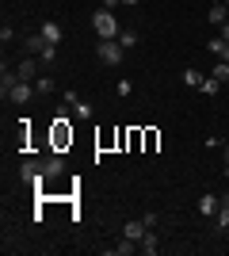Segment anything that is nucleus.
<instances>
[{"instance_id": "obj_1", "label": "nucleus", "mask_w": 229, "mask_h": 256, "mask_svg": "<svg viewBox=\"0 0 229 256\" xmlns=\"http://www.w3.org/2000/svg\"><path fill=\"white\" fill-rule=\"evenodd\" d=\"M92 27H96L99 38H119V20H115V12H111V8H96Z\"/></svg>"}, {"instance_id": "obj_2", "label": "nucleus", "mask_w": 229, "mask_h": 256, "mask_svg": "<svg viewBox=\"0 0 229 256\" xmlns=\"http://www.w3.org/2000/svg\"><path fill=\"white\" fill-rule=\"evenodd\" d=\"M96 54H99V62H103V65H119L126 50H122V42H119V38H99Z\"/></svg>"}, {"instance_id": "obj_3", "label": "nucleus", "mask_w": 229, "mask_h": 256, "mask_svg": "<svg viewBox=\"0 0 229 256\" xmlns=\"http://www.w3.org/2000/svg\"><path fill=\"white\" fill-rule=\"evenodd\" d=\"M19 176H23V184H31V188H38V184L46 180V172H42V160H23L19 164Z\"/></svg>"}, {"instance_id": "obj_4", "label": "nucleus", "mask_w": 229, "mask_h": 256, "mask_svg": "<svg viewBox=\"0 0 229 256\" xmlns=\"http://www.w3.org/2000/svg\"><path fill=\"white\" fill-rule=\"evenodd\" d=\"M73 142V130H69V122H65V111L57 115V122H54V146L61 150V146H69Z\"/></svg>"}, {"instance_id": "obj_5", "label": "nucleus", "mask_w": 229, "mask_h": 256, "mask_svg": "<svg viewBox=\"0 0 229 256\" xmlns=\"http://www.w3.org/2000/svg\"><path fill=\"white\" fill-rule=\"evenodd\" d=\"M42 172H46V180H54V176L65 172V160L57 157V153H46V157H42Z\"/></svg>"}, {"instance_id": "obj_6", "label": "nucleus", "mask_w": 229, "mask_h": 256, "mask_svg": "<svg viewBox=\"0 0 229 256\" xmlns=\"http://www.w3.org/2000/svg\"><path fill=\"white\" fill-rule=\"evenodd\" d=\"M65 107H73L76 118H92V104H84V100L76 96V92H65Z\"/></svg>"}, {"instance_id": "obj_7", "label": "nucleus", "mask_w": 229, "mask_h": 256, "mask_svg": "<svg viewBox=\"0 0 229 256\" xmlns=\"http://www.w3.org/2000/svg\"><path fill=\"white\" fill-rule=\"evenodd\" d=\"M31 96H34V84H31V80H19V84H15V88L8 92V100H11V104H27Z\"/></svg>"}, {"instance_id": "obj_8", "label": "nucleus", "mask_w": 229, "mask_h": 256, "mask_svg": "<svg viewBox=\"0 0 229 256\" xmlns=\"http://www.w3.org/2000/svg\"><path fill=\"white\" fill-rule=\"evenodd\" d=\"M207 20L214 23V27H222V23H229V4H226V0H218V4H210Z\"/></svg>"}, {"instance_id": "obj_9", "label": "nucleus", "mask_w": 229, "mask_h": 256, "mask_svg": "<svg viewBox=\"0 0 229 256\" xmlns=\"http://www.w3.org/2000/svg\"><path fill=\"white\" fill-rule=\"evenodd\" d=\"M19 84V73L15 69H8V62H4V69H0V92H4V100H8V92Z\"/></svg>"}, {"instance_id": "obj_10", "label": "nucleus", "mask_w": 229, "mask_h": 256, "mask_svg": "<svg viewBox=\"0 0 229 256\" xmlns=\"http://www.w3.org/2000/svg\"><path fill=\"white\" fill-rule=\"evenodd\" d=\"M15 73H19V80H31V84H34V73H38V62H34L31 54H27V58H23V62L15 65Z\"/></svg>"}, {"instance_id": "obj_11", "label": "nucleus", "mask_w": 229, "mask_h": 256, "mask_svg": "<svg viewBox=\"0 0 229 256\" xmlns=\"http://www.w3.org/2000/svg\"><path fill=\"white\" fill-rule=\"evenodd\" d=\"M145 230H149V226H145L142 218H130V222L122 226V237H130V241H142V237H145Z\"/></svg>"}, {"instance_id": "obj_12", "label": "nucleus", "mask_w": 229, "mask_h": 256, "mask_svg": "<svg viewBox=\"0 0 229 256\" xmlns=\"http://www.w3.org/2000/svg\"><path fill=\"white\" fill-rule=\"evenodd\" d=\"M138 252H161V237H157V230H145V237L138 241Z\"/></svg>"}, {"instance_id": "obj_13", "label": "nucleus", "mask_w": 229, "mask_h": 256, "mask_svg": "<svg viewBox=\"0 0 229 256\" xmlns=\"http://www.w3.org/2000/svg\"><path fill=\"white\" fill-rule=\"evenodd\" d=\"M218 210H222V199H218V195H203V199H199V214H207V218H214Z\"/></svg>"}, {"instance_id": "obj_14", "label": "nucleus", "mask_w": 229, "mask_h": 256, "mask_svg": "<svg viewBox=\"0 0 229 256\" xmlns=\"http://www.w3.org/2000/svg\"><path fill=\"white\" fill-rule=\"evenodd\" d=\"M207 50L214 54L218 62H229V42H226V38H222V34H218V38H210V42H207Z\"/></svg>"}, {"instance_id": "obj_15", "label": "nucleus", "mask_w": 229, "mask_h": 256, "mask_svg": "<svg viewBox=\"0 0 229 256\" xmlns=\"http://www.w3.org/2000/svg\"><path fill=\"white\" fill-rule=\"evenodd\" d=\"M38 31H42V38H46V42H54V46L61 42V34H65V31H61V27H57L54 20H46L42 27H38Z\"/></svg>"}, {"instance_id": "obj_16", "label": "nucleus", "mask_w": 229, "mask_h": 256, "mask_svg": "<svg viewBox=\"0 0 229 256\" xmlns=\"http://www.w3.org/2000/svg\"><path fill=\"white\" fill-rule=\"evenodd\" d=\"M23 46H27V54H42V50H46V38H42V31L27 34V38H23Z\"/></svg>"}, {"instance_id": "obj_17", "label": "nucleus", "mask_w": 229, "mask_h": 256, "mask_svg": "<svg viewBox=\"0 0 229 256\" xmlns=\"http://www.w3.org/2000/svg\"><path fill=\"white\" fill-rule=\"evenodd\" d=\"M111 256H130V252H138V241H130V237H122L115 248H107Z\"/></svg>"}, {"instance_id": "obj_18", "label": "nucleus", "mask_w": 229, "mask_h": 256, "mask_svg": "<svg viewBox=\"0 0 229 256\" xmlns=\"http://www.w3.org/2000/svg\"><path fill=\"white\" fill-rule=\"evenodd\" d=\"M203 80H207V76L199 73L195 65H191V69H184V84H187V88H203Z\"/></svg>"}, {"instance_id": "obj_19", "label": "nucleus", "mask_w": 229, "mask_h": 256, "mask_svg": "<svg viewBox=\"0 0 229 256\" xmlns=\"http://www.w3.org/2000/svg\"><path fill=\"white\" fill-rule=\"evenodd\" d=\"M199 92H203V96H218V92H222V80H218L214 73H210L207 80H203V88H199Z\"/></svg>"}, {"instance_id": "obj_20", "label": "nucleus", "mask_w": 229, "mask_h": 256, "mask_svg": "<svg viewBox=\"0 0 229 256\" xmlns=\"http://www.w3.org/2000/svg\"><path fill=\"white\" fill-rule=\"evenodd\" d=\"M214 226H218V234H222V230H229V203H222V210L214 214Z\"/></svg>"}, {"instance_id": "obj_21", "label": "nucleus", "mask_w": 229, "mask_h": 256, "mask_svg": "<svg viewBox=\"0 0 229 256\" xmlns=\"http://www.w3.org/2000/svg\"><path fill=\"white\" fill-rule=\"evenodd\" d=\"M119 42H122V50H134L138 46V31H119Z\"/></svg>"}, {"instance_id": "obj_22", "label": "nucleus", "mask_w": 229, "mask_h": 256, "mask_svg": "<svg viewBox=\"0 0 229 256\" xmlns=\"http://www.w3.org/2000/svg\"><path fill=\"white\" fill-rule=\"evenodd\" d=\"M214 76H218L222 84H229V62H218V65H214Z\"/></svg>"}, {"instance_id": "obj_23", "label": "nucleus", "mask_w": 229, "mask_h": 256, "mask_svg": "<svg viewBox=\"0 0 229 256\" xmlns=\"http://www.w3.org/2000/svg\"><path fill=\"white\" fill-rule=\"evenodd\" d=\"M34 92H38V96H42V92H54V80H50V76H38V84H34Z\"/></svg>"}, {"instance_id": "obj_24", "label": "nucleus", "mask_w": 229, "mask_h": 256, "mask_svg": "<svg viewBox=\"0 0 229 256\" xmlns=\"http://www.w3.org/2000/svg\"><path fill=\"white\" fill-rule=\"evenodd\" d=\"M38 58H42V62H54V58H57V46H54V42H46V50L38 54Z\"/></svg>"}, {"instance_id": "obj_25", "label": "nucleus", "mask_w": 229, "mask_h": 256, "mask_svg": "<svg viewBox=\"0 0 229 256\" xmlns=\"http://www.w3.org/2000/svg\"><path fill=\"white\" fill-rule=\"evenodd\" d=\"M11 38H15V31H11V27H8V23H4V27H0V42H4V46H8V42H11Z\"/></svg>"}, {"instance_id": "obj_26", "label": "nucleus", "mask_w": 229, "mask_h": 256, "mask_svg": "<svg viewBox=\"0 0 229 256\" xmlns=\"http://www.w3.org/2000/svg\"><path fill=\"white\" fill-rule=\"evenodd\" d=\"M222 160H226V176H229V138H226V146H222Z\"/></svg>"}, {"instance_id": "obj_27", "label": "nucleus", "mask_w": 229, "mask_h": 256, "mask_svg": "<svg viewBox=\"0 0 229 256\" xmlns=\"http://www.w3.org/2000/svg\"><path fill=\"white\" fill-rule=\"evenodd\" d=\"M99 4H103V8H115V4H122V0H99Z\"/></svg>"}, {"instance_id": "obj_28", "label": "nucleus", "mask_w": 229, "mask_h": 256, "mask_svg": "<svg viewBox=\"0 0 229 256\" xmlns=\"http://www.w3.org/2000/svg\"><path fill=\"white\" fill-rule=\"evenodd\" d=\"M222 38H226V42H229V23H222Z\"/></svg>"}, {"instance_id": "obj_29", "label": "nucleus", "mask_w": 229, "mask_h": 256, "mask_svg": "<svg viewBox=\"0 0 229 256\" xmlns=\"http://www.w3.org/2000/svg\"><path fill=\"white\" fill-rule=\"evenodd\" d=\"M122 4H130V8H134V4H142V0H122Z\"/></svg>"}, {"instance_id": "obj_30", "label": "nucleus", "mask_w": 229, "mask_h": 256, "mask_svg": "<svg viewBox=\"0 0 229 256\" xmlns=\"http://www.w3.org/2000/svg\"><path fill=\"white\" fill-rule=\"evenodd\" d=\"M226 92H229V84H226Z\"/></svg>"}]
</instances>
